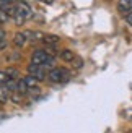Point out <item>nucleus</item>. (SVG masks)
I'll list each match as a JSON object with an SVG mask.
<instances>
[{
	"mask_svg": "<svg viewBox=\"0 0 132 133\" xmlns=\"http://www.w3.org/2000/svg\"><path fill=\"white\" fill-rule=\"evenodd\" d=\"M74 60H75V66H77V68H82V60H80V58L74 57Z\"/></svg>",
	"mask_w": 132,
	"mask_h": 133,
	"instance_id": "obj_18",
	"label": "nucleus"
},
{
	"mask_svg": "<svg viewBox=\"0 0 132 133\" xmlns=\"http://www.w3.org/2000/svg\"><path fill=\"white\" fill-rule=\"evenodd\" d=\"M5 37H7V32H5L2 28H0V41H7Z\"/></svg>",
	"mask_w": 132,
	"mask_h": 133,
	"instance_id": "obj_17",
	"label": "nucleus"
},
{
	"mask_svg": "<svg viewBox=\"0 0 132 133\" xmlns=\"http://www.w3.org/2000/svg\"><path fill=\"white\" fill-rule=\"evenodd\" d=\"M31 16V6L23 2V0H16L15 2V15H13V19L18 26H21L26 19Z\"/></svg>",
	"mask_w": 132,
	"mask_h": 133,
	"instance_id": "obj_1",
	"label": "nucleus"
},
{
	"mask_svg": "<svg viewBox=\"0 0 132 133\" xmlns=\"http://www.w3.org/2000/svg\"><path fill=\"white\" fill-rule=\"evenodd\" d=\"M47 78L51 79L52 83H67V81H70L72 73L67 68H64V66H56V68L49 70Z\"/></svg>",
	"mask_w": 132,
	"mask_h": 133,
	"instance_id": "obj_2",
	"label": "nucleus"
},
{
	"mask_svg": "<svg viewBox=\"0 0 132 133\" xmlns=\"http://www.w3.org/2000/svg\"><path fill=\"white\" fill-rule=\"evenodd\" d=\"M10 19V16H8V13H7L3 8H0V24H5L7 21Z\"/></svg>",
	"mask_w": 132,
	"mask_h": 133,
	"instance_id": "obj_13",
	"label": "nucleus"
},
{
	"mask_svg": "<svg viewBox=\"0 0 132 133\" xmlns=\"http://www.w3.org/2000/svg\"><path fill=\"white\" fill-rule=\"evenodd\" d=\"M16 92H20V94H23V96H26V92H28V86H26L23 78L16 79Z\"/></svg>",
	"mask_w": 132,
	"mask_h": 133,
	"instance_id": "obj_9",
	"label": "nucleus"
},
{
	"mask_svg": "<svg viewBox=\"0 0 132 133\" xmlns=\"http://www.w3.org/2000/svg\"><path fill=\"white\" fill-rule=\"evenodd\" d=\"M43 37H44V32H41V31H29L28 41H31V42H38V41H43Z\"/></svg>",
	"mask_w": 132,
	"mask_h": 133,
	"instance_id": "obj_11",
	"label": "nucleus"
},
{
	"mask_svg": "<svg viewBox=\"0 0 132 133\" xmlns=\"http://www.w3.org/2000/svg\"><path fill=\"white\" fill-rule=\"evenodd\" d=\"M5 71H7V75H8L10 78H13V79H16V78L20 76V73H18V70H16V68H7Z\"/></svg>",
	"mask_w": 132,
	"mask_h": 133,
	"instance_id": "obj_14",
	"label": "nucleus"
},
{
	"mask_svg": "<svg viewBox=\"0 0 132 133\" xmlns=\"http://www.w3.org/2000/svg\"><path fill=\"white\" fill-rule=\"evenodd\" d=\"M28 73L34 76L38 81H43V79H46V76H47L46 68L43 65H38V63H29L28 65Z\"/></svg>",
	"mask_w": 132,
	"mask_h": 133,
	"instance_id": "obj_4",
	"label": "nucleus"
},
{
	"mask_svg": "<svg viewBox=\"0 0 132 133\" xmlns=\"http://www.w3.org/2000/svg\"><path fill=\"white\" fill-rule=\"evenodd\" d=\"M126 19H127V23L132 26V11H129V13H126Z\"/></svg>",
	"mask_w": 132,
	"mask_h": 133,
	"instance_id": "obj_16",
	"label": "nucleus"
},
{
	"mask_svg": "<svg viewBox=\"0 0 132 133\" xmlns=\"http://www.w3.org/2000/svg\"><path fill=\"white\" fill-rule=\"evenodd\" d=\"M28 37H29V31H21V32H16L15 37H13V44L16 47H23V45L28 42Z\"/></svg>",
	"mask_w": 132,
	"mask_h": 133,
	"instance_id": "obj_5",
	"label": "nucleus"
},
{
	"mask_svg": "<svg viewBox=\"0 0 132 133\" xmlns=\"http://www.w3.org/2000/svg\"><path fill=\"white\" fill-rule=\"evenodd\" d=\"M7 2H10V3H15V2H16V0H7Z\"/></svg>",
	"mask_w": 132,
	"mask_h": 133,
	"instance_id": "obj_19",
	"label": "nucleus"
},
{
	"mask_svg": "<svg viewBox=\"0 0 132 133\" xmlns=\"http://www.w3.org/2000/svg\"><path fill=\"white\" fill-rule=\"evenodd\" d=\"M117 10L121 13H124V15L132 11V0H119L117 2Z\"/></svg>",
	"mask_w": 132,
	"mask_h": 133,
	"instance_id": "obj_6",
	"label": "nucleus"
},
{
	"mask_svg": "<svg viewBox=\"0 0 132 133\" xmlns=\"http://www.w3.org/2000/svg\"><path fill=\"white\" fill-rule=\"evenodd\" d=\"M8 79H10V76L7 75V71H5V70H3V71H0V84H5L7 81H8Z\"/></svg>",
	"mask_w": 132,
	"mask_h": 133,
	"instance_id": "obj_15",
	"label": "nucleus"
},
{
	"mask_svg": "<svg viewBox=\"0 0 132 133\" xmlns=\"http://www.w3.org/2000/svg\"><path fill=\"white\" fill-rule=\"evenodd\" d=\"M59 41H61V37L56 34H44V37H43V42L47 45H56Z\"/></svg>",
	"mask_w": 132,
	"mask_h": 133,
	"instance_id": "obj_8",
	"label": "nucleus"
},
{
	"mask_svg": "<svg viewBox=\"0 0 132 133\" xmlns=\"http://www.w3.org/2000/svg\"><path fill=\"white\" fill-rule=\"evenodd\" d=\"M61 58L64 62H74V57H75V54H74V50H69V49H65V50H62L61 54Z\"/></svg>",
	"mask_w": 132,
	"mask_h": 133,
	"instance_id": "obj_10",
	"label": "nucleus"
},
{
	"mask_svg": "<svg viewBox=\"0 0 132 133\" xmlns=\"http://www.w3.org/2000/svg\"><path fill=\"white\" fill-rule=\"evenodd\" d=\"M10 99V89L5 84H0V104H7Z\"/></svg>",
	"mask_w": 132,
	"mask_h": 133,
	"instance_id": "obj_7",
	"label": "nucleus"
},
{
	"mask_svg": "<svg viewBox=\"0 0 132 133\" xmlns=\"http://www.w3.org/2000/svg\"><path fill=\"white\" fill-rule=\"evenodd\" d=\"M23 79H25V83H26V86H28V88H33V86H36V83H38V79L33 76V75L25 76Z\"/></svg>",
	"mask_w": 132,
	"mask_h": 133,
	"instance_id": "obj_12",
	"label": "nucleus"
},
{
	"mask_svg": "<svg viewBox=\"0 0 132 133\" xmlns=\"http://www.w3.org/2000/svg\"><path fill=\"white\" fill-rule=\"evenodd\" d=\"M52 60H54V57L49 55L46 50L43 49H38L33 52V55H31V63H38V65H43L44 68H47V66L52 65Z\"/></svg>",
	"mask_w": 132,
	"mask_h": 133,
	"instance_id": "obj_3",
	"label": "nucleus"
}]
</instances>
